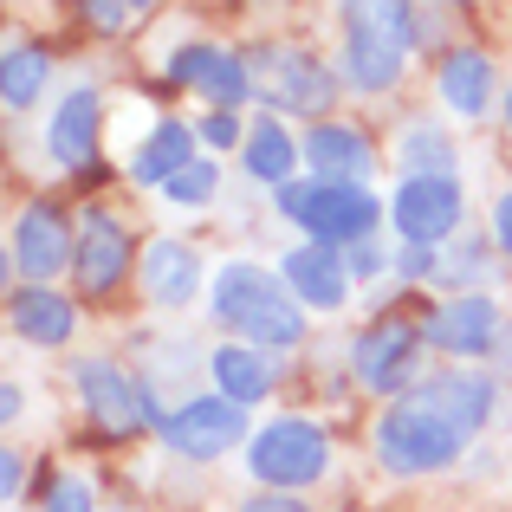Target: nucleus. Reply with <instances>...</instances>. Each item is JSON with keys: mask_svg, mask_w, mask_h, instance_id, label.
I'll use <instances>...</instances> for the list:
<instances>
[{"mask_svg": "<svg viewBox=\"0 0 512 512\" xmlns=\"http://www.w3.org/2000/svg\"><path fill=\"white\" fill-rule=\"evenodd\" d=\"M493 422V376L441 370L428 383L402 389L370 428V448L389 474H435L448 467L480 428Z\"/></svg>", "mask_w": 512, "mask_h": 512, "instance_id": "1", "label": "nucleus"}, {"mask_svg": "<svg viewBox=\"0 0 512 512\" xmlns=\"http://www.w3.org/2000/svg\"><path fill=\"white\" fill-rule=\"evenodd\" d=\"M208 312H214V325H227L253 350H292L305 338V305L292 299L286 279L253 266V260H227L221 273H214Z\"/></svg>", "mask_w": 512, "mask_h": 512, "instance_id": "2", "label": "nucleus"}, {"mask_svg": "<svg viewBox=\"0 0 512 512\" xmlns=\"http://www.w3.org/2000/svg\"><path fill=\"white\" fill-rule=\"evenodd\" d=\"M273 201H279L286 221H299L305 234L325 240V247H357V240H370L376 221H383V201L363 182H286Z\"/></svg>", "mask_w": 512, "mask_h": 512, "instance_id": "3", "label": "nucleus"}, {"mask_svg": "<svg viewBox=\"0 0 512 512\" xmlns=\"http://www.w3.org/2000/svg\"><path fill=\"white\" fill-rule=\"evenodd\" d=\"M422 344H428L422 325H409V318H376V325L350 344V376H357L370 396H402V389H415Z\"/></svg>", "mask_w": 512, "mask_h": 512, "instance_id": "4", "label": "nucleus"}, {"mask_svg": "<svg viewBox=\"0 0 512 512\" xmlns=\"http://www.w3.org/2000/svg\"><path fill=\"white\" fill-rule=\"evenodd\" d=\"M325 435H318V422H299V415H279L273 428H260L247 448V467L253 480H266V487L292 493V487H312V480H325Z\"/></svg>", "mask_w": 512, "mask_h": 512, "instance_id": "5", "label": "nucleus"}, {"mask_svg": "<svg viewBox=\"0 0 512 512\" xmlns=\"http://www.w3.org/2000/svg\"><path fill=\"white\" fill-rule=\"evenodd\" d=\"M72 383H78V396H85L91 422L111 428V435H137L143 422H163L156 402H150V389H143L137 376H124V363H111V357L72 363Z\"/></svg>", "mask_w": 512, "mask_h": 512, "instance_id": "6", "label": "nucleus"}, {"mask_svg": "<svg viewBox=\"0 0 512 512\" xmlns=\"http://www.w3.org/2000/svg\"><path fill=\"white\" fill-rule=\"evenodd\" d=\"M461 182L454 175H402V188L389 195V221L409 247H441L461 227Z\"/></svg>", "mask_w": 512, "mask_h": 512, "instance_id": "7", "label": "nucleus"}, {"mask_svg": "<svg viewBox=\"0 0 512 512\" xmlns=\"http://www.w3.org/2000/svg\"><path fill=\"white\" fill-rule=\"evenodd\" d=\"M72 253H78V227L65 221L52 201H33V208L13 214V227H7V266H20L26 279L65 273Z\"/></svg>", "mask_w": 512, "mask_h": 512, "instance_id": "8", "label": "nucleus"}, {"mask_svg": "<svg viewBox=\"0 0 512 512\" xmlns=\"http://www.w3.org/2000/svg\"><path fill=\"white\" fill-rule=\"evenodd\" d=\"M156 428H163V441L182 454V461H214V454H227L240 435H247V409L227 402V396H195L175 415H163Z\"/></svg>", "mask_w": 512, "mask_h": 512, "instance_id": "9", "label": "nucleus"}, {"mask_svg": "<svg viewBox=\"0 0 512 512\" xmlns=\"http://www.w3.org/2000/svg\"><path fill=\"white\" fill-rule=\"evenodd\" d=\"M247 65H266V91L260 98L273 104V117L286 111V117H318L331 98H338V72H331L325 59H312V52H260V59H247Z\"/></svg>", "mask_w": 512, "mask_h": 512, "instance_id": "10", "label": "nucleus"}, {"mask_svg": "<svg viewBox=\"0 0 512 512\" xmlns=\"http://www.w3.org/2000/svg\"><path fill=\"white\" fill-rule=\"evenodd\" d=\"M124 266H130L124 221H117V214H104V208H85V214H78V253H72L78 292H85V299H104V292L124 279Z\"/></svg>", "mask_w": 512, "mask_h": 512, "instance_id": "11", "label": "nucleus"}, {"mask_svg": "<svg viewBox=\"0 0 512 512\" xmlns=\"http://www.w3.org/2000/svg\"><path fill=\"white\" fill-rule=\"evenodd\" d=\"M422 331H428L435 350L487 357V350H500V305H493L487 292H454L448 305H435V312L422 318Z\"/></svg>", "mask_w": 512, "mask_h": 512, "instance_id": "12", "label": "nucleus"}, {"mask_svg": "<svg viewBox=\"0 0 512 512\" xmlns=\"http://www.w3.org/2000/svg\"><path fill=\"white\" fill-rule=\"evenodd\" d=\"M279 279H286L292 299L312 305V312H338V305L350 299L344 247H325V240H312V247H292L286 260H279Z\"/></svg>", "mask_w": 512, "mask_h": 512, "instance_id": "13", "label": "nucleus"}, {"mask_svg": "<svg viewBox=\"0 0 512 512\" xmlns=\"http://www.w3.org/2000/svg\"><path fill=\"white\" fill-rule=\"evenodd\" d=\"M7 325L20 331L26 344L59 350V344H72V331H78V305L65 299V292H52V286H26V292L7 299Z\"/></svg>", "mask_w": 512, "mask_h": 512, "instance_id": "14", "label": "nucleus"}, {"mask_svg": "<svg viewBox=\"0 0 512 512\" xmlns=\"http://www.w3.org/2000/svg\"><path fill=\"white\" fill-rule=\"evenodd\" d=\"M46 150H52L59 169H91V156H98V91H91V85L65 91V104L52 111Z\"/></svg>", "mask_w": 512, "mask_h": 512, "instance_id": "15", "label": "nucleus"}, {"mask_svg": "<svg viewBox=\"0 0 512 512\" xmlns=\"http://www.w3.org/2000/svg\"><path fill=\"white\" fill-rule=\"evenodd\" d=\"M305 163H312L318 182H363V175L376 169V150L363 143V130H350V124H318L312 137H305Z\"/></svg>", "mask_w": 512, "mask_h": 512, "instance_id": "16", "label": "nucleus"}, {"mask_svg": "<svg viewBox=\"0 0 512 512\" xmlns=\"http://www.w3.org/2000/svg\"><path fill=\"white\" fill-rule=\"evenodd\" d=\"M338 20L350 39H383V46H422V13L409 0H338Z\"/></svg>", "mask_w": 512, "mask_h": 512, "instance_id": "17", "label": "nucleus"}, {"mask_svg": "<svg viewBox=\"0 0 512 512\" xmlns=\"http://www.w3.org/2000/svg\"><path fill=\"white\" fill-rule=\"evenodd\" d=\"M441 98H448L454 117H487V98H493V59L480 46H461L441 59Z\"/></svg>", "mask_w": 512, "mask_h": 512, "instance_id": "18", "label": "nucleus"}, {"mask_svg": "<svg viewBox=\"0 0 512 512\" xmlns=\"http://www.w3.org/2000/svg\"><path fill=\"white\" fill-rule=\"evenodd\" d=\"M195 137H201V130H188L182 117H163V124L150 130V143L137 150L130 175H137V182H150V188H169L188 163H201V156H195Z\"/></svg>", "mask_w": 512, "mask_h": 512, "instance_id": "19", "label": "nucleus"}, {"mask_svg": "<svg viewBox=\"0 0 512 512\" xmlns=\"http://www.w3.org/2000/svg\"><path fill=\"white\" fill-rule=\"evenodd\" d=\"M143 286H150V305H188L195 286H201L195 247H182V240H156V247L143 253Z\"/></svg>", "mask_w": 512, "mask_h": 512, "instance_id": "20", "label": "nucleus"}, {"mask_svg": "<svg viewBox=\"0 0 512 512\" xmlns=\"http://www.w3.org/2000/svg\"><path fill=\"white\" fill-rule=\"evenodd\" d=\"M208 370H214V389H221L227 402H266V389H273V363H266V350H253V344H221L208 357Z\"/></svg>", "mask_w": 512, "mask_h": 512, "instance_id": "21", "label": "nucleus"}, {"mask_svg": "<svg viewBox=\"0 0 512 512\" xmlns=\"http://www.w3.org/2000/svg\"><path fill=\"white\" fill-rule=\"evenodd\" d=\"M240 156H247V169L260 175V182L286 188V182H292V169H299V156H305V143H292V137H286V124H279V117H266V124H253V130H247Z\"/></svg>", "mask_w": 512, "mask_h": 512, "instance_id": "22", "label": "nucleus"}, {"mask_svg": "<svg viewBox=\"0 0 512 512\" xmlns=\"http://www.w3.org/2000/svg\"><path fill=\"white\" fill-rule=\"evenodd\" d=\"M402 59H409L402 46H383V39H350L344 33V59L338 65H344V78L357 91H389L402 78Z\"/></svg>", "mask_w": 512, "mask_h": 512, "instance_id": "23", "label": "nucleus"}, {"mask_svg": "<svg viewBox=\"0 0 512 512\" xmlns=\"http://www.w3.org/2000/svg\"><path fill=\"white\" fill-rule=\"evenodd\" d=\"M46 78H52L46 46H33V39L7 46V59H0V98H7V111H26V104L46 91Z\"/></svg>", "mask_w": 512, "mask_h": 512, "instance_id": "24", "label": "nucleus"}, {"mask_svg": "<svg viewBox=\"0 0 512 512\" xmlns=\"http://www.w3.org/2000/svg\"><path fill=\"white\" fill-rule=\"evenodd\" d=\"M253 65L240 59V52H221V59L208 65V78H201V98L214 104V111H234V104H247L253 98Z\"/></svg>", "mask_w": 512, "mask_h": 512, "instance_id": "25", "label": "nucleus"}, {"mask_svg": "<svg viewBox=\"0 0 512 512\" xmlns=\"http://www.w3.org/2000/svg\"><path fill=\"white\" fill-rule=\"evenodd\" d=\"M396 156H402V169H409V175H454V143L441 137L435 124H409Z\"/></svg>", "mask_w": 512, "mask_h": 512, "instance_id": "26", "label": "nucleus"}, {"mask_svg": "<svg viewBox=\"0 0 512 512\" xmlns=\"http://www.w3.org/2000/svg\"><path fill=\"white\" fill-rule=\"evenodd\" d=\"M221 59V46H208V39H188L182 52H169V65H163V78L169 85H188V91H201V78H208V65Z\"/></svg>", "mask_w": 512, "mask_h": 512, "instance_id": "27", "label": "nucleus"}, {"mask_svg": "<svg viewBox=\"0 0 512 512\" xmlns=\"http://www.w3.org/2000/svg\"><path fill=\"white\" fill-rule=\"evenodd\" d=\"M214 182H221V175H214V163H188V169L163 188V201H175V208H201V201L214 195Z\"/></svg>", "mask_w": 512, "mask_h": 512, "instance_id": "28", "label": "nucleus"}, {"mask_svg": "<svg viewBox=\"0 0 512 512\" xmlns=\"http://www.w3.org/2000/svg\"><path fill=\"white\" fill-rule=\"evenodd\" d=\"M46 512H98V506H91V487H85V480L59 474V480H52V493H46Z\"/></svg>", "mask_w": 512, "mask_h": 512, "instance_id": "29", "label": "nucleus"}, {"mask_svg": "<svg viewBox=\"0 0 512 512\" xmlns=\"http://www.w3.org/2000/svg\"><path fill=\"white\" fill-rule=\"evenodd\" d=\"M195 130H201V143H214V150H234V143H247V130H240L234 111H208Z\"/></svg>", "mask_w": 512, "mask_h": 512, "instance_id": "30", "label": "nucleus"}, {"mask_svg": "<svg viewBox=\"0 0 512 512\" xmlns=\"http://www.w3.org/2000/svg\"><path fill=\"white\" fill-rule=\"evenodd\" d=\"M344 266H350V279H376V273H383V247L357 240V247H344Z\"/></svg>", "mask_w": 512, "mask_h": 512, "instance_id": "31", "label": "nucleus"}, {"mask_svg": "<svg viewBox=\"0 0 512 512\" xmlns=\"http://www.w3.org/2000/svg\"><path fill=\"white\" fill-rule=\"evenodd\" d=\"M85 7H91V20H98L104 33H117V26L130 20V0H85Z\"/></svg>", "mask_w": 512, "mask_h": 512, "instance_id": "32", "label": "nucleus"}, {"mask_svg": "<svg viewBox=\"0 0 512 512\" xmlns=\"http://www.w3.org/2000/svg\"><path fill=\"white\" fill-rule=\"evenodd\" d=\"M493 240H500V247H506V260H512V188H506L500 201H493Z\"/></svg>", "mask_w": 512, "mask_h": 512, "instance_id": "33", "label": "nucleus"}, {"mask_svg": "<svg viewBox=\"0 0 512 512\" xmlns=\"http://www.w3.org/2000/svg\"><path fill=\"white\" fill-rule=\"evenodd\" d=\"M20 480H26V467H20V454H0V493H7V500H20Z\"/></svg>", "mask_w": 512, "mask_h": 512, "instance_id": "34", "label": "nucleus"}, {"mask_svg": "<svg viewBox=\"0 0 512 512\" xmlns=\"http://www.w3.org/2000/svg\"><path fill=\"white\" fill-rule=\"evenodd\" d=\"M240 512H305L299 500H286V493H260V500H247Z\"/></svg>", "mask_w": 512, "mask_h": 512, "instance_id": "35", "label": "nucleus"}, {"mask_svg": "<svg viewBox=\"0 0 512 512\" xmlns=\"http://www.w3.org/2000/svg\"><path fill=\"white\" fill-rule=\"evenodd\" d=\"M26 409V396H20V383H7V389H0V415H7V422H13V415H20Z\"/></svg>", "mask_w": 512, "mask_h": 512, "instance_id": "36", "label": "nucleus"}, {"mask_svg": "<svg viewBox=\"0 0 512 512\" xmlns=\"http://www.w3.org/2000/svg\"><path fill=\"white\" fill-rule=\"evenodd\" d=\"M506 124H512V91H506Z\"/></svg>", "mask_w": 512, "mask_h": 512, "instance_id": "37", "label": "nucleus"}, {"mask_svg": "<svg viewBox=\"0 0 512 512\" xmlns=\"http://www.w3.org/2000/svg\"><path fill=\"white\" fill-rule=\"evenodd\" d=\"M506 350H512V325H506Z\"/></svg>", "mask_w": 512, "mask_h": 512, "instance_id": "38", "label": "nucleus"}, {"mask_svg": "<svg viewBox=\"0 0 512 512\" xmlns=\"http://www.w3.org/2000/svg\"><path fill=\"white\" fill-rule=\"evenodd\" d=\"M130 7H150V0H130Z\"/></svg>", "mask_w": 512, "mask_h": 512, "instance_id": "39", "label": "nucleus"}, {"mask_svg": "<svg viewBox=\"0 0 512 512\" xmlns=\"http://www.w3.org/2000/svg\"><path fill=\"white\" fill-rule=\"evenodd\" d=\"M448 7H467V0H448Z\"/></svg>", "mask_w": 512, "mask_h": 512, "instance_id": "40", "label": "nucleus"}]
</instances>
